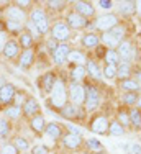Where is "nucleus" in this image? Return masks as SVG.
<instances>
[{
    "instance_id": "obj_56",
    "label": "nucleus",
    "mask_w": 141,
    "mask_h": 154,
    "mask_svg": "<svg viewBox=\"0 0 141 154\" xmlns=\"http://www.w3.org/2000/svg\"><path fill=\"white\" fill-rule=\"evenodd\" d=\"M136 108H139V110H141V95H139L138 102H136Z\"/></svg>"
},
{
    "instance_id": "obj_45",
    "label": "nucleus",
    "mask_w": 141,
    "mask_h": 154,
    "mask_svg": "<svg viewBox=\"0 0 141 154\" xmlns=\"http://www.w3.org/2000/svg\"><path fill=\"white\" fill-rule=\"evenodd\" d=\"M66 5H67V3L66 2H61V0H49V2H48V7H49L51 10H64L66 8Z\"/></svg>"
},
{
    "instance_id": "obj_3",
    "label": "nucleus",
    "mask_w": 141,
    "mask_h": 154,
    "mask_svg": "<svg viewBox=\"0 0 141 154\" xmlns=\"http://www.w3.org/2000/svg\"><path fill=\"white\" fill-rule=\"evenodd\" d=\"M118 23H120V18L115 15V13H103V15H100L94 20V26L102 33L110 31L112 28L117 26Z\"/></svg>"
},
{
    "instance_id": "obj_33",
    "label": "nucleus",
    "mask_w": 141,
    "mask_h": 154,
    "mask_svg": "<svg viewBox=\"0 0 141 154\" xmlns=\"http://www.w3.org/2000/svg\"><path fill=\"white\" fill-rule=\"evenodd\" d=\"M12 133V123L8 118L0 116V139H7Z\"/></svg>"
},
{
    "instance_id": "obj_16",
    "label": "nucleus",
    "mask_w": 141,
    "mask_h": 154,
    "mask_svg": "<svg viewBox=\"0 0 141 154\" xmlns=\"http://www.w3.org/2000/svg\"><path fill=\"white\" fill-rule=\"evenodd\" d=\"M56 80H58V77L54 72H44V74L39 77V87H41V90L44 94H51Z\"/></svg>"
},
{
    "instance_id": "obj_13",
    "label": "nucleus",
    "mask_w": 141,
    "mask_h": 154,
    "mask_svg": "<svg viewBox=\"0 0 141 154\" xmlns=\"http://www.w3.org/2000/svg\"><path fill=\"white\" fill-rule=\"evenodd\" d=\"M21 110H23V115L28 116V118H33V116H36V115H41V105H39L38 100L33 98V97H28V100L23 103Z\"/></svg>"
},
{
    "instance_id": "obj_40",
    "label": "nucleus",
    "mask_w": 141,
    "mask_h": 154,
    "mask_svg": "<svg viewBox=\"0 0 141 154\" xmlns=\"http://www.w3.org/2000/svg\"><path fill=\"white\" fill-rule=\"evenodd\" d=\"M13 144L18 151H28L30 149V143L25 139L23 136H15L13 138Z\"/></svg>"
},
{
    "instance_id": "obj_20",
    "label": "nucleus",
    "mask_w": 141,
    "mask_h": 154,
    "mask_svg": "<svg viewBox=\"0 0 141 154\" xmlns=\"http://www.w3.org/2000/svg\"><path fill=\"white\" fill-rule=\"evenodd\" d=\"M35 49H21V54L18 57V64L21 69H30L35 62Z\"/></svg>"
},
{
    "instance_id": "obj_27",
    "label": "nucleus",
    "mask_w": 141,
    "mask_h": 154,
    "mask_svg": "<svg viewBox=\"0 0 141 154\" xmlns=\"http://www.w3.org/2000/svg\"><path fill=\"white\" fill-rule=\"evenodd\" d=\"M130 112V123H131V128L135 131H141V110L139 108H131Z\"/></svg>"
},
{
    "instance_id": "obj_2",
    "label": "nucleus",
    "mask_w": 141,
    "mask_h": 154,
    "mask_svg": "<svg viewBox=\"0 0 141 154\" xmlns=\"http://www.w3.org/2000/svg\"><path fill=\"white\" fill-rule=\"evenodd\" d=\"M67 95L69 102L76 107H84L85 103V85L80 82H70L67 85Z\"/></svg>"
},
{
    "instance_id": "obj_21",
    "label": "nucleus",
    "mask_w": 141,
    "mask_h": 154,
    "mask_svg": "<svg viewBox=\"0 0 141 154\" xmlns=\"http://www.w3.org/2000/svg\"><path fill=\"white\" fill-rule=\"evenodd\" d=\"M133 75V69H131V62H127V61H121L120 64L117 66V79L125 80V79H130Z\"/></svg>"
},
{
    "instance_id": "obj_38",
    "label": "nucleus",
    "mask_w": 141,
    "mask_h": 154,
    "mask_svg": "<svg viewBox=\"0 0 141 154\" xmlns=\"http://www.w3.org/2000/svg\"><path fill=\"white\" fill-rule=\"evenodd\" d=\"M110 33H112V35L118 39V41H123V39H125V35H127V28H125V25L118 23L115 28H112V30H110Z\"/></svg>"
},
{
    "instance_id": "obj_12",
    "label": "nucleus",
    "mask_w": 141,
    "mask_h": 154,
    "mask_svg": "<svg viewBox=\"0 0 141 154\" xmlns=\"http://www.w3.org/2000/svg\"><path fill=\"white\" fill-rule=\"evenodd\" d=\"M15 95H17V89H15L13 84H3V85H0V102L5 103L7 107L13 105Z\"/></svg>"
},
{
    "instance_id": "obj_24",
    "label": "nucleus",
    "mask_w": 141,
    "mask_h": 154,
    "mask_svg": "<svg viewBox=\"0 0 141 154\" xmlns=\"http://www.w3.org/2000/svg\"><path fill=\"white\" fill-rule=\"evenodd\" d=\"M80 41H82L84 48H87V49H94V48L100 46V36H97L95 33H85Z\"/></svg>"
},
{
    "instance_id": "obj_4",
    "label": "nucleus",
    "mask_w": 141,
    "mask_h": 154,
    "mask_svg": "<svg viewBox=\"0 0 141 154\" xmlns=\"http://www.w3.org/2000/svg\"><path fill=\"white\" fill-rule=\"evenodd\" d=\"M108 128H110V120L102 113L94 115V118L89 123V130L97 134H108Z\"/></svg>"
},
{
    "instance_id": "obj_7",
    "label": "nucleus",
    "mask_w": 141,
    "mask_h": 154,
    "mask_svg": "<svg viewBox=\"0 0 141 154\" xmlns=\"http://www.w3.org/2000/svg\"><path fill=\"white\" fill-rule=\"evenodd\" d=\"M5 18L8 21H15V23L25 25L28 21V15L23 8H20L18 5H10L5 8Z\"/></svg>"
},
{
    "instance_id": "obj_26",
    "label": "nucleus",
    "mask_w": 141,
    "mask_h": 154,
    "mask_svg": "<svg viewBox=\"0 0 141 154\" xmlns=\"http://www.w3.org/2000/svg\"><path fill=\"white\" fill-rule=\"evenodd\" d=\"M120 89L123 90V92H136L138 94L141 90V85L133 79V77H130V79H125L120 82Z\"/></svg>"
},
{
    "instance_id": "obj_8",
    "label": "nucleus",
    "mask_w": 141,
    "mask_h": 154,
    "mask_svg": "<svg viewBox=\"0 0 141 154\" xmlns=\"http://www.w3.org/2000/svg\"><path fill=\"white\" fill-rule=\"evenodd\" d=\"M117 51H118V54H120L121 61H127V62L136 61V48L133 46V43L130 41V39H123V41L118 45Z\"/></svg>"
},
{
    "instance_id": "obj_55",
    "label": "nucleus",
    "mask_w": 141,
    "mask_h": 154,
    "mask_svg": "<svg viewBox=\"0 0 141 154\" xmlns=\"http://www.w3.org/2000/svg\"><path fill=\"white\" fill-rule=\"evenodd\" d=\"M136 13H139V15H141V0L136 2Z\"/></svg>"
},
{
    "instance_id": "obj_42",
    "label": "nucleus",
    "mask_w": 141,
    "mask_h": 154,
    "mask_svg": "<svg viewBox=\"0 0 141 154\" xmlns=\"http://www.w3.org/2000/svg\"><path fill=\"white\" fill-rule=\"evenodd\" d=\"M25 30H27V33H30L33 38H39V36H41V33H39L38 26H36V25L33 23L31 20H28L27 23H25Z\"/></svg>"
},
{
    "instance_id": "obj_34",
    "label": "nucleus",
    "mask_w": 141,
    "mask_h": 154,
    "mask_svg": "<svg viewBox=\"0 0 141 154\" xmlns=\"http://www.w3.org/2000/svg\"><path fill=\"white\" fill-rule=\"evenodd\" d=\"M87 71H85V66H72L70 69V77H72V82H80L85 79Z\"/></svg>"
},
{
    "instance_id": "obj_54",
    "label": "nucleus",
    "mask_w": 141,
    "mask_h": 154,
    "mask_svg": "<svg viewBox=\"0 0 141 154\" xmlns=\"http://www.w3.org/2000/svg\"><path fill=\"white\" fill-rule=\"evenodd\" d=\"M133 74H135V77H133V79H135L136 82L141 85V71H136V72H133Z\"/></svg>"
},
{
    "instance_id": "obj_32",
    "label": "nucleus",
    "mask_w": 141,
    "mask_h": 154,
    "mask_svg": "<svg viewBox=\"0 0 141 154\" xmlns=\"http://www.w3.org/2000/svg\"><path fill=\"white\" fill-rule=\"evenodd\" d=\"M139 98V94L136 92H123L120 97L121 103L123 105H128V107H136V102H138Z\"/></svg>"
},
{
    "instance_id": "obj_23",
    "label": "nucleus",
    "mask_w": 141,
    "mask_h": 154,
    "mask_svg": "<svg viewBox=\"0 0 141 154\" xmlns=\"http://www.w3.org/2000/svg\"><path fill=\"white\" fill-rule=\"evenodd\" d=\"M85 71H87V74L90 77H94V79H97V80H100L103 77L102 69L99 67L97 61H94V59H87V62H85Z\"/></svg>"
},
{
    "instance_id": "obj_51",
    "label": "nucleus",
    "mask_w": 141,
    "mask_h": 154,
    "mask_svg": "<svg viewBox=\"0 0 141 154\" xmlns=\"http://www.w3.org/2000/svg\"><path fill=\"white\" fill-rule=\"evenodd\" d=\"M59 45H61V43H58L56 39H53V38H51V39H48V41H46V46H48V49H49L51 53H53V51L56 49V48H58Z\"/></svg>"
},
{
    "instance_id": "obj_14",
    "label": "nucleus",
    "mask_w": 141,
    "mask_h": 154,
    "mask_svg": "<svg viewBox=\"0 0 141 154\" xmlns=\"http://www.w3.org/2000/svg\"><path fill=\"white\" fill-rule=\"evenodd\" d=\"M69 53H70V46L67 45V43H61V45H59L56 49L51 53L54 64H58V66L64 64V62L67 61V54H69Z\"/></svg>"
},
{
    "instance_id": "obj_53",
    "label": "nucleus",
    "mask_w": 141,
    "mask_h": 154,
    "mask_svg": "<svg viewBox=\"0 0 141 154\" xmlns=\"http://www.w3.org/2000/svg\"><path fill=\"white\" fill-rule=\"evenodd\" d=\"M15 5H18L20 8H23V7H27V5H31V2H28V0H20V2H17Z\"/></svg>"
},
{
    "instance_id": "obj_47",
    "label": "nucleus",
    "mask_w": 141,
    "mask_h": 154,
    "mask_svg": "<svg viewBox=\"0 0 141 154\" xmlns=\"http://www.w3.org/2000/svg\"><path fill=\"white\" fill-rule=\"evenodd\" d=\"M127 152L128 154H141V144H136V143L128 144L127 146Z\"/></svg>"
},
{
    "instance_id": "obj_49",
    "label": "nucleus",
    "mask_w": 141,
    "mask_h": 154,
    "mask_svg": "<svg viewBox=\"0 0 141 154\" xmlns=\"http://www.w3.org/2000/svg\"><path fill=\"white\" fill-rule=\"evenodd\" d=\"M7 41H8V33H7L5 30L0 31V53H3V48H5Z\"/></svg>"
},
{
    "instance_id": "obj_25",
    "label": "nucleus",
    "mask_w": 141,
    "mask_h": 154,
    "mask_svg": "<svg viewBox=\"0 0 141 154\" xmlns=\"http://www.w3.org/2000/svg\"><path fill=\"white\" fill-rule=\"evenodd\" d=\"M100 43H103V45L108 48V49H117L118 45H120L121 41H118V39L115 38L110 31H105V33H102V35H100Z\"/></svg>"
},
{
    "instance_id": "obj_41",
    "label": "nucleus",
    "mask_w": 141,
    "mask_h": 154,
    "mask_svg": "<svg viewBox=\"0 0 141 154\" xmlns=\"http://www.w3.org/2000/svg\"><path fill=\"white\" fill-rule=\"evenodd\" d=\"M44 18H48V15L41 8H35V10H31V13H30V20H31L33 23H39V21L44 20Z\"/></svg>"
},
{
    "instance_id": "obj_44",
    "label": "nucleus",
    "mask_w": 141,
    "mask_h": 154,
    "mask_svg": "<svg viewBox=\"0 0 141 154\" xmlns=\"http://www.w3.org/2000/svg\"><path fill=\"white\" fill-rule=\"evenodd\" d=\"M21 26H23V25L5 20V31L7 33H18V31H21Z\"/></svg>"
},
{
    "instance_id": "obj_19",
    "label": "nucleus",
    "mask_w": 141,
    "mask_h": 154,
    "mask_svg": "<svg viewBox=\"0 0 141 154\" xmlns=\"http://www.w3.org/2000/svg\"><path fill=\"white\" fill-rule=\"evenodd\" d=\"M44 133H46L51 139L58 141V139H62V136H64V128H62L61 123H56V122H54V123H48Z\"/></svg>"
},
{
    "instance_id": "obj_30",
    "label": "nucleus",
    "mask_w": 141,
    "mask_h": 154,
    "mask_svg": "<svg viewBox=\"0 0 141 154\" xmlns=\"http://www.w3.org/2000/svg\"><path fill=\"white\" fill-rule=\"evenodd\" d=\"M3 113H5V118H8V120H20L23 116V110L18 105H8V107H5V112Z\"/></svg>"
},
{
    "instance_id": "obj_58",
    "label": "nucleus",
    "mask_w": 141,
    "mask_h": 154,
    "mask_svg": "<svg viewBox=\"0 0 141 154\" xmlns=\"http://www.w3.org/2000/svg\"><path fill=\"white\" fill-rule=\"evenodd\" d=\"M97 154H107V152H105V151H103V152H97Z\"/></svg>"
},
{
    "instance_id": "obj_46",
    "label": "nucleus",
    "mask_w": 141,
    "mask_h": 154,
    "mask_svg": "<svg viewBox=\"0 0 141 154\" xmlns=\"http://www.w3.org/2000/svg\"><path fill=\"white\" fill-rule=\"evenodd\" d=\"M28 100V97L25 95V92H17V95H15V100H13V105H18V107H23V103Z\"/></svg>"
},
{
    "instance_id": "obj_29",
    "label": "nucleus",
    "mask_w": 141,
    "mask_h": 154,
    "mask_svg": "<svg viewBox=\"0 0 141 154\" xmlns=\"http://www.w3.org/2000/svg\"><path fill=\"white\" fill-rule=\"evenodd\" d=\"M84 146L87 148V151L90 152V154L103 152V146H102V143H100L97 138H89V139H85Z\"/></svg>"
},
{
    "instance_id": "obj_35",
    "label": "nucleus",
    "mask_w": 141,
    "mask_h": 154,
    "mask_svg": "<svg viewBox=\"0 0 141 154\" xmlns=\"http://www.w3.org/2000/svg\"><path fill=\"white\" fill-rule=\"evenodd\" d=\"M115 120H117V122L120 123L125 130H127V126H131V123H130V112H128V110L120 108L117 112V118H115Z\"/></svg>"
},
{
    "instance_id": "obj_22",
    "label": "nucleus",
    "mask_w": 141,
    "mask_h": 154,
    "mask_svg": "<svg viewBox=\"0 0 141 154\" xmlns=\"http://www.w3.org/2000/svg\"><path fill=\"white\" fill-rule=\"evenodd\" d=\"M67 62L72 66H85L87 62V57L82 51H77V49H70V53L67 54Z\"/></svg>"
},
{
    "instance_id": "obj_5",
    "label": "nucleus",
    "mask_w": 141,
    "mask_h": 154,
    "mask_svg": "<svg viewBox=\"0 0 141 154\" xmlns=\"http://www.w3.org/2000/svg\"><path fill=\"white\" fill-rule=\"evenodd\" d=\"M51 38L56 39L58 43H66L67 39L70 38V28L67 26V23H64V21H56V23H53V26H51Z\"/></svg>"
},
{
    "instance_id": "obj_28",
    "label": "nucleus",
    "mask_w": 141,
    "mask_h": 154,
    "mask_svg": "<svg viewBox=\"0 0 141 154\" xmlns=\"http://www.w3.org/2000/svg\"><path fill=\"white\" fill-rule=\"evenodd\" d=\"M18 45H20V48H23V49H33V46H35V38H33L30 33L21 31L20 36H18Z\"/></svg>"
},
{
    "instance_id": "obj_1",
    "label": "nucleus",
    "mask_w": 141,
    "mask_h": 154,
    "mask_svg": "<svg viewBox=\"0 0 141 154\" xmlns=\"http://www.w3.org/2000/svg\"><path fill=\"white\" fill-rule=\"evenodd\" d=\"M67 103H69L67 85H66V82L61 79V77H58L56 84H54L53 90H51V94H49V105L54 110L59 112V110H61L62 107H66Z\"/></svg>"
},
{
    "instance_id": "obj_18",
    "label": "nucleus",
    "mask_w": 141,
    "mask_h": 154,
    "mask_svg": "<svg viewBox=\"0 0 141 154\" xmlns=\"http://www.w3.org/2000/svg\"><path fill=\"white\" fill-rule=\"evenodd\" d=\"M30 128H31L33 133H36L38 136H41V134L44 133V130H46V120H44L43 115H36L33 116V118H30Z\"/></svg>"
},
{
    "instance_id": "obj_6",
    "label": "nucleus",
    "mask_w": 141,
    "mask_h": 154,
    "mask_svg": "<svg viewBox=\"0 0 141 154\" xmlns=\"http://www.w3.org/2000/svg\"><path fill=\"white\" fill-rule=\"evenodd\" d=\"M100 90L95 85H85V103L84 107L87 112H92L100 105Z\"/></svg>"
},
{
    "instance_id": "obj_39",
    "label": "nucleus",
    "mask_w": 141,
    "mask_h": 154,
    "mask_svg": "<svg viewBox=\"0 0 141 154\" xmlns=\"http://www.w3.org/2000/svg\"><path fill=\"white\" fill-rule=\"evenodd\" d=\"M102 74H103V77H105V79H108V80L117 79V66L105 64V67L102 69Z\"/></svg>"
},
{
    "instance_id": "obj_37",
    "label": "nucleus",
    "mask_w": 141,
    "mask_h": 154,
    "mask_svg": "<svg viewBox=\"0 0 141 154\" xmlns=\"http://www.w3.org/2000/svg\"><path fill=\"white\" fill-rule=\"evenodd\" d=\"M125 133H127V130H125V128L121 126L117 120H112V122H110L108 134H112V136H123Z\"/></svg>"
},
{
    "instance_id": "obj_15",
    "label": "nucleus",
    "mask_w": 141,
    "mask_h": 154,
    "mask_svg": "<svg viewBox=\"0 0 141 154\" xmlns=\"http://www.w3.org/2000/svg\"><path fill=\"white\" fill-rule=\"evenodd\" d=\"M3 56L7 57V59H17V57H20L21 54V48L18 45L17 39H8L7 41L5 48H3Z\"/></svg>"
},
{
    "instance_id": "obj_57",
    "label": "nucleus",
    "mask_w": 141,
    "mask_h": 154,
    "mask_svg": "<svg viewBox=\"0 0 141 154\" xmlns=\"http://www.w3.org/2000/svg\"><path fill=\"white\" fill-rule=\"evenodd\" d=\"M79 154H90V152H79Z\"/></svg>"
},
{
    "instance_id": "obj_11",
    "label": "nucleus",
    "mask_w": 141,
    "mask_h": 154,
    "mask_svg": "<svg viewBox=\"0 0 141 154\" xmlns=\"http://www.w3.org/2000/svg\"><path fill=\"white\" fill-rule=\"evenodd\" d=\"M59 115L66 120H79L84 116V110H82V107H76V105H72L69 102L66 107H62L59 110Z\"/></svg>"
},
{
    "instance_id": "obj_36",
    "label": "nucleus",
    "mask_w": 141,
    "mask_h": 154,
    "mask_svg": "<svg viewBox=\"0 0 141 154\" xmlns=\"http://www.w3.org/2000/svg\"><path fill=\"white\" fill-rule=\"evenodd\" d=\"M120 13H123L125 17H131L133 13H136V2H121Z\"/></svg>"
},
{
    "instance_id": "obj_59",
    "label": "nucleus",
    "mask_w": 141,
    "mask_h": 154,
    "mask_svg": "<svg viewBox=\"0 0 141 154\" xmlns=\"http://www.w3.org/2000/svg\"><path fill=\"white\" fill-rule=\"evenodd\" d=\"M61 154H67V152H61Z\"/></svg>"
},
{
    "instance_id": "obj_9",
    "label": "nucleus",
    "mask_w": 141,
    "mask_h": 154,
    "mask_svg": "<svg viewBox=\"0 0 141 154\" xmlns=\"http://www.w3.org/2000/svg\"><path fill=\"white\" fill-rule=\"evenodd\" d=\"M61 141H62V146L66 149H70V151H80L85 143L80 134H74V133H64Z\"/></svg>"
},
{
    "instance_id": "obj_10",
    "label": "nucleus",
    "mask_w": 141,
    "mask_h": 154,
    "mask_svg": "<svg viewBox=\"0 0 141 154\" xmlns=\"http://www.w3.org/2000/svg\"><path fill=\"white\" fill-rule=\"evenodd\" d=\"M66 23H67V26L70 30H82V28H85L89 25V21H87V18H84L82 15H79L77 12L72 10L66 17Z\"/></svg>"
},
{
    "instance_id": "obj_43",
    "label": "nucleus",
    "mask_w": 141,
    "mask_h": 154,
    "mask_svg": "<svg viewBox=\"0 0 141 154\" xmlns=\"http://www.w3.org/2000/svg\"><path fill=\"white\" fill-rule=\"evenodd\" d=\"M18 152L20 151L15 148L13 143H3V144L0 146V154H18Z\"/></svg>"
},
{
    "instance_id": "obj_17",
    "label": "nucleus",
    "mask_w": 141,
    "mask_h": 154,
    "mask_svg": "<svg viewBox=\"0 0 141 154\" xmlns=\"http://www.w3.org/2000/svg\"><path fill=\"white\" fill-rule=\"evenodd\" d=\"M74 12H77L84 18L95 17V7L90 2H74Z\"/></svg>"
},
{
    "instance_id": "obj_50",
    "label": "nucleus",
    "mask_w": 141,
    "mask_h": 154,
    "mask_svg": "<svg viewBox=\"0 0 141 154\" xmlns=\"http://www.w3.org/2000/svg\"><path fill=\"white\" fill-rule=\"evenodd\" d=\"M97 5L100 7V8H103V10H110L113 7V2L112 0H99Z\"/></svg>"
},
{
    "instance_id": "obj_52",
    "label": "nucleus",
    "mask_w": 141,
    "mask_h": 154,
    "mask_svg": "<svg viewBox=\"0 0 141 154\" xmlns=\"http://www.w3.org/2000/svg\"><path fill=\"white\" fill-rule=\"evenodd\" d=\"M67 133H74V134H80V136H82L84 131L80 130V128L74 126V125H69V126H67Z\"/></svg>"
},
{
    "instance_id": "obj_31",
    "label": "nucleus",
    "mask_w": 141,
    "mask_h": 154,
    "mask_svg": "<svg viewBox=\"0 0 141 154\" xmlns=\"http://www.w3.org/2000/svg\"><path fill=\"white\" fill-rule=\"evenodd\" d=\"M103 59H105L107 64H112V66H118L121 62V57L117 49H107L105 54H103Z\"/></svg>"
},
{
    "instance_id": "obj_48",
    "label": "nucleus",
    "mask_w": 141,
    "mask_h": 154,
    "mask_svg": "<svg viewBox=\"0 0 141 154\" xmlns=\"http://www.w3.org/2000/svg\"><path fill=\"white\" fill-rule=\"evenodd\" d=\"M31 154H48V148L44 144H36L31 148Z\"/></svg>"
}]
</instances>
